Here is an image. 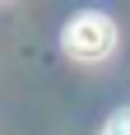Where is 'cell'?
<instances>
[{
	"label": "cell",
	"mask_w": 130,
	"mask_h": 135,
	"mask_svg": "<svg viewBox=\"0 0 130 135\" xmlns=\"http://www.w3.org/2000/svg\"><path fill=\"white\" fill-rule=\"evenodd\" d=\"M61 47H65L70 61H79V65H102L107 56L116 51V23H112L107 14H98V9H84V14H74V19L65 23Z\"/></svg>",
	"instance_id": "6da1fadb"
},
{
	"label": "cell",
	"mask_w": 130,
	"mask_h": 135,
	"mask_svg": "<svg viewBox=\"0 0 130 135\" xmlns=\"http://www.w3.org/2000/svg\"><path fill=\"white\" fill-rule=\"evenodd\" d=\"M102 135H130V107H116L102 121Z\"/></svg>",
	"instance_id": "7a4b0ae2"
}]
</instances>
